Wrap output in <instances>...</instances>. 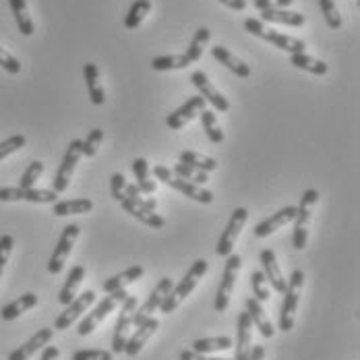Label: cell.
<instances>
[{
  "label": "cell",
  "mask_w": 360,
  "mask_h": 360,
  "mask_svg": "<svg viewBox=\"0 0 360 360\" xmlns=\"http://www.w3.org/2000/svg\"><path fill=\"white\" fill-rule=\"evenodd\" d=\"M180 162L182 164H188L201 172H214L217 168V162L214 158H207L203 153H197V151H182L180 153Z\"/></svg>",
  "instance_id": "obj_37"
},
{
  "label": "cell",
  "mask_w": 360,
  "mask_h": 360,
  "mask_svg": "<svg viewBox=\"0 0 360 360\" xmlns=\"http://www.w3.org/2000/svg\"><path fill=\"white\" fill-rule=\"evenodd\" d=\"M304 288V271L294 269L288 280V286L284 292V304H282V313H280V329L282 331H292L294 329V319H296V309L300 302V294Z\"/></svg>",
  "instance_id": "obj_3"
},
{
  "label": "cell",
  "mask_w": 360,
  "mask_h": 360,
  "mask_svg": "<svg viewBox=\"0 0 360 360\" xmlns=\"http://www.w3.org/2000/svg\"><path fill=\"white\" fill-rule=\"evenodd\" d=\"M25 143H27L25 135H13V137H8V139L0 141V162H2L4 158H8L11 153H15V151L23 149Z\"/></svg>",
  "instance_id": "obj_45"
},
{
  "label": "cell",
  "mask_w": 360,
  "mask_h": 360,
  "mask_svg": "<svg viewBox=\"0 0 360 360\" xmlns=\"http://www.w3.org/2000/svg\"><path fill=\"white\" fill-rule=\"evenodd\" d=\"M210 37H212V34H210L207 27H199V30H197V34H195V37H193L191 44H188V50L184 52V56L188 58V63H197V60L201 58L203 46L210 41Z\"/></svg>",
  "instance_id": "obj_39"
},
{
  "label": "cell",
  "mask_w": 360,
  "mask_h": 360,
  "mask_svg": "<svg viewBox=\"0 0 360 360\" xmlns=\"http://www.w3.org/2000/svg\"><path fill=\"white\" fill-rule=\"evenodd\" d=\"M205 274H207V261H205V259H197V261L188 267V271L184 274V278L180 280L176 286H172V290L164 296V300H162V304H160V311L166 313V315L174 313L180 307V302H182L193 290L197 288L199 280H201Z\"/></svg>",
  "instance_id": "obj_1"
},
{
  "label": "cell",
  "mask_w": 360,
  "mask_h": 360,
  "mask_svg": "<svg viewBox=\"0 0 360 360\" xmlns=\"http://www.w3.org/2000/svg\"><path fill=\"white\" fill-rule=\"evenodd\" d=\"M37 302H39L37 294H34V292H25V294L19 296L17 300L8 302V304L0 311V317H2V321H15L17 317H21V315L27 313L30 309L37 307Z\"/></svg>",
  "instance_id": "obj_26"
},
{
  "label": "cell",
  "mask_w": 360,
  "mask_h": 360,
  "mask_svg": "<svg viewBox=\"0 0 360 360\" xmlns=\"http://www.w3.org/2000/svg\"><path fill=\"white\" fill-rule=\"evenodd\" d=\"M199 116H201V124H203V131H205L207 139H210L212 143H221V141H224V131L217 127L216 112L205 108L199 112Z\"/></svg>",
  "instance_id": "obj_38"
},
{
  "label": "cell",
  "mask_w": 360,
  "mask_h": 360,
  "mask_svg": "<svg viewBox=\"0 0 360 360\" xmlns=\"http://www.w3.org/2000/svg\"><path fill=\"white\" fill-rule=\"evenodd\" d=\"M145 269L141 265H133V267H129V269H124L122 274H116V276H112L110 280L104 282V292L108 294V292H116V290H124L127 286H131V284H135L137 280H141L143 278Z\"/></svg>",
  "instance_id": "obj_27"
},
{
  "label": "cell",
  "mask_w": 360,
  "mask_h": 360,
  "mask_svg": "<svg viewBox=\"0 0 360 360\" xmlns=\"http://www.w3.org/2000/svg\"><path fill=\"white\" fill-rule=\"evenodd\" d=\"M191 63L184 54H166V56H158L151 60V69L153 71H179L186 69Z\"/></svg>",
  "instance_id": "obj_36"
},
{
  "label": "cell",
  "mask_w": 360,
  "mask_h": 360,
  "mask_svg": "<svg viewBox=\"0 0 360 360\" xmlns=\"http://www.w3.org/2000/svg\"><path fill=\"white\" fill-rule=\"evenodd\" d=\"M317 199H319V191L317 188H307L300 197V203L296 207V217H294V234H292V247L296 251H302L309 243V219L313 214V207L317 205Z\"/></svg>",
  "instance_id": "obj_2"
},
{
  "label": "cell",
  "mask_w": 360,
  "mask_h": 360,
  "mask_svg": "<svg viewBox=\"0 0 360 360\" xmlns=\"http://www.w3.org/2000/svg\"><path fill=\"white\" fill-rule=\"evenodd\" d=\"M60 359V350L56 346H46L44 352H41V359L39 360H58Z\"/></svg>",
  "instance_id": "obj_52"
},
{
  "label": "cell",
  "mask_w": 360,
  "mask_h": 360,
  "mask_svg": "<svg viewBox=\"0 0 360 360\" xmlns=\"http://www.w3.org/2000/svg\"><path fill=\"white\" fill-rule=\"evenodd\" d=\"M261 39L274 44L276 48L288 52V54H298V52H307V44L298 37L286 36V34H280V32H274V30H263Z\"/></svg>",
  "instance_id": "obj_25"
},
{
  "label": "cell",
  "mask_w": 360,
  "mask_h": 360,
  "mask_svg": "<svg viewBox=\"0 0 360 360\" xmlns=\"http://www.w3.org/2000/svg\"><path fill=\"white\" fill-rule=\"evenodd\" d=\"M94 210L91 199H69V201H56L52 207V214L56 217L65 216H83Z\"/></svg>",
  "instance_id": "obj_30"
},
{
  "label": "cell",
  "mask_w": 360,
  "mask_h": 360,
  "mask_svg": "<svg viewBox=\"0 0 360 360\" xmlns=\"http://www.w3.org/2000/svg\"><path fill=\"white\" fill-rule=\"evenodd\" d=\"M170 290H172V280H170V278H162V280L158 282V286L151 290V294L147 296V300H145L143 304H141L139 309H135V313H133V327H137V325L143 323L145 319H149V317L160 309L164 296H166Z\"/></svg>",
  "instance_id": "obj_12"
},
{
  "label": "cell",
  "mask_w": 360,
  "mask_h": 360,
  "mask_svg": "<svg viewBox=\"0 0 360 360\" xmlns=\"http://www.w3.org/2000/svg\"><path fill=\"white\" fill-rule=\"evenodd\" d=\"M141 201H143V205L149 210V212H155V207H158V203H155V199L153 197H141Z\"/></svg>",
  "instance_id": "obj_57"
},
{
  "label": "cell",
  "mask_w": 360,
  "mask_h": 360,
  "mask_svg": "<svg viewBox=\"0 0 360 360\" xmlns=\"http://www.w3.org/2000/svg\"><path fill=\"white\" fill-rule=\"evenodd\" d=\"M52 335H54V329H50V327L37 329L36 333H34L23 346H19L17 350H13V352L8 354V360H30L39 348H44V346L52 340Z\"/></svg>",
  "instance_id": "obj_19"
},
{
  "label": "cell",
  "mask_w": 360,
  "mask_h": 360,
  "mask_svg": "<svg viewBox=\"0 0 360 360\" xmlns=\"http://www.w3.org/2000/svg\"><path fill=\"white\" fill-rule=\"evenodd\" d=\"M234 346V340L230 335H219V338H201L195 340L191 350L197 354H214V352H221Z\"/></svg>",
  "instance_id": "obj_31"
},
{
  "label": "cell",
  "mask_w": 360,
  "mask_h": 360,
  "mask_svg": "<svg viewBox=\"0 0 360 360\" xmlns=\"http://www.w3.org/2000/svg\"><path fill=\"white\" fill-rule=\"evenodd\" d=\"M261 21L282 23V25H290V27H302L304 15L296 13V11H286V8H267V11H261Z\"/></svg>",
  "instance_id": "obj_29"
},
{
  "label": "cell",
  "mask_w": 360,
  "mask_h": 360,
  "mask_svg": "<svg viewBox=\"0 0 360 360\" xmlns=\"http://www.w3.org/2000/svg\"><path fill=\"white\" fill-rule=\"evenodd\" d=\"M137 309V298L135 296H127L120 304V313L114 325V338H112V352L114 354H122L127 340L131 335V327H133V313Z\"/></svg>",
  "instance_id": "obj_6"
},
{
  "label": "cell",
  "mask_w": 360,
  "mask_h": 360,
  "mask_svg": "<svg viewBox=\"0 0 360 360\" xmlns=\"http://www.w3.org/2000/svg\"><path fill=\"white\" fill-rule=\"evenodd\" d=\"M243 267V257L240 255H228L226 257V265H224V274H221V282L216 294V302L214 309L216 313H224L230 307V298L234 292V284L238 280V271Z\"/></svg>",
  "instance_id": "obj_5"
},
{
  "label": "cell",
  "mask_w": 360,
  "mask_h": 360,
  "mask_svg": "<svg viewBox=\"0 0 360 360\" xmlns=\"http://www.w3.org/2000/svg\"><path fill=\"white\" fill-rule=\"evenodd\" d=\"M96 302V292L94 290H87V292H83L79 298H75L71 304H67V309L56 317V321H54V329L56 331H67L69 327H71L91 304Z\"/></svg>",
  "instance_id": "obj_11"
},
{
  "label": "cell",
  "mask_w": 360,
  "mask_h": 360,
  "mask_svg": "<svg viewBox=\"0 0 360 360\" xmlns=\"http://www.w3.org/2000/svg\"><path fill=\"white\" fill-rule=\"evenodd\" d=\"M265 359V348L261 344H255L251 346V352H249V360H263Z\"/></svg>",
  "instance_id": "obj_54"
},
{
  "label": "cell",
  "mask_w": 360,
  "mask_h": 360,
  "mask_svg": "<svg viewBox=\"0 0 360 360\" xmlns=\"http://www.w3.org/2000/svg\"><path fill=\"white\" fill-rule=\"evenodd\" d=\"M319 6H321L325 23L329 25V30H340L342 27V17H340V11H338L335 2L333 0H319Z\"/></svg>",
  "instance_id": "obj_42"
},
{
  "label": "cell",
  "mask_w": 360,
  "mask_h": 360,
  "mask_svg": "<svg viewBox=\"0 0 360 360\" xmlns=\"http://www.w3.org/2000/svg\"><path fill=\"white\" fill-rule=\"evenodd\" d=\"M83 79H85V85H87V91H89V102L94 106H102L106 102V91L100 85V71H98V67L94 63L83 65Z\"/></svg>",
  "instance_id": "obj_24"
},
{
  "label": "cell",
  "mask_w": 360,
  "mask_h": 360,
  "mask_svg": "<svg viewBox=\"0 0 360 360\" xmlns=\"http://www.w3.org/2000/svg\"><path fill=\"white\" fill-rule=\"evenodd\" d=\"M252 6L261 13V11L274 8V2H271V0H252Z\"/></svg>",
  "instance_id": "obj_56"
},
{
  "label": "cell",
  "mask_w": 360,
  "mask_h": 360,
  "mask_svg": "<svg viewBox=\"0 0 360 360\" xmlns=\"http://www.w3.org/2000/svg\"><path fill=\"white\" fill-rule=\"evenodd\" d=\"M174 176H179V179L188 180V182H195V184H205L207 182V172H201V170H197V168H193V166H188V164H182L179 162L176 166H174Z\"/></svg>",
  "instance_id": "obj_40"
},
{
  "label": "cell",
  "mask_w": 360,
  "mask_h": 360,
  "mask_svg": "<svg viewBox=\"0 0 360 360\" xmlns=\"http://www.w3.org/2000/svg\"><path fill=\"white\" fill-rule=\"evenodd\" d=\"M191 81H193V85L199 89L201 98H203L205 102H210L217 112H228V110H230V102L224 98L221 91H217L216 87H214V83L210 81V77H207L205 72L195 71L191 75Z\"/></svg>",
  "instance_id": "obj_13"
},
{
  "label": "cell",
  "mask_w": 360,
  "mask_h": 360,
  "mask_svg": "<svg viewBox=\"0 0 360 360\" xmlns=\"http://www.w3.org/2000/svg\"><path fill=\"white\" fill-rule=\"evenodd\" d=\"M158 327H160V321L155 319V317H149V319H145L143 323L137 325L135 327V331L129 335V340H127V346H124V354L127 356H137L141 350H143V346L151 340V335L158 331Z\"/></svg>",
  "instance_id": "obj_14"
},
{
  "label": "cell",
  "mask_w": 360,
  "mask_h": 360,
  "mask_svg": "<svg viewBox=\"0 0 360 360\" xmlns=\"http://www.w3.org/2000/svg\"><path fill=\"white\" fill-rule=\"evenodd\" d=\"M72 360H114L108 350H79L72 354Z\"/></svg>",
  "instance_id": "obj_49"
},
{
  "label": "cell",
  "mask_w": 360,
  "mask_h": 360,
  "mask_svg": "<svg viewBox=\"0 0 360 360\" xmlns=\"http://www.w3.org/2000/svg\"><path fill=\"white\" fill-rule=\"evenodd\" d=\"M245 30L249 32V34H252V36L261 37V34H263V21L261 19H255V17H249L247 21H245Z\"/></svg>",
  "instance_id": "obj_50"
},
{
  "label": "cell",
  "mask_w": 360,
  "mask_h": 360,
  "mask_svg": "<svg viewBox=\"0 0 360 360\" xmlns=\"http://www.w3.org/2000/svg\"><path fill=\"white\" fill-rule=\"evenodd\" d=\"M124 186H127V179H124V174L114 172V174H112V179H110V193H112V199H116L118 203L124 199Z\"/></svg>",
  "instance_id": "obj_46"
},
{
  "label": "cell",
  "mask_w": 360,
  "mask_h": 360,
  "mask_svg": "<svg viewBox=\"0 0 360 360\" xmlns=\"http://www.w3.org/2000/svg\"><path fill=\"white\" fill-rule=\"evenodd\" d=\"M247 313H249V317H251V323H255V327L259 329V333H261L263 338H274V335H276V327L269 321V317H267L263 304H261L255 296L247 298Z\"/></svg>",
  "instance_id": "obj_23"
},
{
  "label": "cell",
  "mask_w": 360,
  "mask_h": 360,
  "mask_svg": "<svg viewBox=\"0 0 360 360\" xmlns=\"http://www.w3.org/2000/svg\"><path fill=\"white\" fill-rule=\"evenodd\" d=\"M104 141V131L102 129H94L89 131V135L83 139V155L87 158H94L98 153V147Z\"/></svg>",
  "instance_id": "obj_44"
},
{
  "label": "cell",
  "mask_w": 360,
  "mask_h": 360,
  "mask_svg": "<svg viewBox=\"0 0 360 360\" xmlns=\"http://www.w3.org/2000/svg\"><path fill=\"white\" fill-rule=\"evenodd\" d=\"M238 338H236V352L234 360H249V352L252 346V323L249 313H240L238 315Z\"/></svg>",
  "instance_id": "obj_21"
},
{
  "label": "cell",
  "mask_w": 360,
  "mask_h": 360,
  "mask_svg": "<svg viewBox=\"0 0 360 360\" xmlns=\"http://www.w3.org/2000/svg\"><path fill=\"white\" fill-rule=\"evenodd\" d=\"M294 217H296V207L294 205L282 207L280 212L271 214V217H267V219H263V221H259L255 226V230H252L255 232V238H267V236H271L274 232H278L286 224L294 221Z\"/></svg>",
  "instance_id": "obj_16"
},
{
  "label": "cell",
  "mask_w": 360,
  "mask_h": 360,
  "mask_svg": "<svg viewBox=\"0 0 360 360\" xmlns=\"http://www.w3.org/2000/svg\"><path fill=\"white\" fill-rule=\"evenodd\" d=\"M120 205H122V210H124L129 216H133L135 219H139L141 224L149 226V228L160 230V228H164V226H166V219H164V217L158 216L155 212H149V210L145 207L143 201H141V197H137V199H122V201H120Z\"/></svg>",
  "instance_id": "obj_18"
},
{
  "label": "cell",
  "mask_w": 360,
  "mask_h": 360,
  "mask_svg": "<svg viewBox=\"0 0 360 360\" xmlns=\"http://www.w3.org/2000/svg\"><path fill=\"white\" fill-rule=\"evenodd\" d=\"M83 278H85V267L83 265H75L71 271H69V276H67L65 286L58 292V302L63 307L71 304L72 300H75V296L79 292V286L83 284Z\"/></svg>",
  "instance_id": "obj_28"
},
{
  "label": "cell",
  "mask_w": 360,
  "mask_h": 360,
  "mask_svg": "<svg viewBox=\"0 0 360 360\" xmlns=\"http://www.w3.org/2000/svg\"><path fill=\"white\" fill-rule=\"evenodd\" d=\"M139 195H141V191H139L137 184H127L124 186V199H137Z\"/></svg>",
  "instance_id": "obj_55"
},
{
  "label": "cell",
  "mask_w": 360,
  "mask_h": 360,
  "mask_svg": "<svg viewBox=\"0 0 360 360\" xmlns=\"http://www.w3.org/2000/svg\"><path fill=\"white\" fill-rule=\"evenodd\" d=\"M81 155H83V139H72L71 143H69V147H67V153H65V158H63V162H60L56 174H54L52 191H56V193L60 195V193H65V191L69 188L72 172H75V166L79 164Z\"/></svg>",
  "instance_id": "obj_7"
},
{
  "label": "cell",
  "mask_w": 360,
  "mask_h": 360,
  "mask_svg": "<svg viewBox=\"0 0 360 360\" xmlns=\"http://www.w3.org/2000/svg\"><path fill=\"white\" fill-rule=\"evenodd\" d=\"M58 193L48 188H21V186H2L0 201H30V203H56Z\"/></svg>",
  "instance_id": "obj_10"
},
{
  "label": "cell",
  "mask_w": 360,
  "mask_h": 360,
  "mask_svg": "<svg viewBox=\"0 0 360 360\" xmlns=\"http://www.w3.org/2000/svg\"><path fill=\"white\" fill-rule=\"evenodd\" d=\"M201 110H205V100L201 96H195V98H188L179 110L170 112L166 116V124L172 129V131H180L186 122H191Z\"/></svg>",
  "instance_id": "obj_15"
},
{
  "label": "cell",
  "mask_w": 360,
  "mask_h": 360,
  "mask_svg": "<svg viewBox=\"0 0 360 360\" xmlns=\"http://www.w3.org/2000/svg\"><path fill=\"white\" fill-rule=\"evenodd\" d=\"M271 2H274V8H288L294 0H271Z\"/></svg>",
  "instance_id": "obj_58"
},
{
  "label": "cell",
  "mask_w": 360,
  "mask_h": 360,
  "mask_svg": "<svg viewBox=\"0 0 360 360\" xmlns=\"http://www.w3.org/2000/svg\"><path fill=\"white\" fill-rule=\"evenodd\" d=\"M13 245H15V238L11 234H2L0 236V278H2V271L8 263V257L13 251Z\"/></svg>",
  "instance_id": "obj_47"
},
{
  "label": "cell",
  "mask_w": 360,
  "mask_h": 360,
  "mask_svg": "<svg viewBox=\"0 0 360 360\" xmlns=\"http://www.w3.org/2000/svg\"><path fill=\"white\" fill-rule=\"evenodd\" d=\"M168 186H172L174 191L182 193L184 197L197 201V203H203V205H210L214 201V193L203 188L201 184H195V182H188V180L179 179V176H172V179L166 182Z\"/></svg>",
  "instance_id": "obj_20"
},
{
  "label": "cell",
  "mask_w": 360,
  "mask_h": 360,
  "mask_svg": "<svg viewBox=\"0 0 360 360\" xmlns=\"http://www.w3.org/2000/svg\"><path fill=\"white\" fill-rule=\"evenodd\" d=\"M8 6H11V13L17 21V27L23 36H34L36 27H34V21L27 13V2L25 0H8Z\"/></svg>",
  "instance_id": "obj_32"
},
{
  "label": "cell",
  "mask_w": 360,
  "mask_h": 360,
  "mask_svg": "<svg viewBox=\"0 0 360 360\" xmlns=\"http://www.w3.org/2000/svg\"><path fill=\"white\" fill-rule=\"evenodd\" d=\"M217 2H221V4H226L228 8H232V11H245L247 8V0H217Z\"/></svg>",
  "instance_id": "obj_53"
},
{
  "label": "cell",
  "mask_w": 360,
  "mask_h": 360,
  "mask_svg": "<svg viewBox=\"0 0 360 360\" xmlns=\"http://www.w3.org/2000/svg\"><path fill=\"white\" fill-rule=\"evenodd\" d=\"M41 172H44V164L36 160V162H32L30 166H27V170L21 174V180H19V186L21 188H34V184H36L39 176H41Z\"/></svg>",
  "instance_id": "obj_43"
},
{
  "label": "cell",
  "mask_w": 360,
  "mask_h": 360,
  "mask_svg": "<svg viewBox=\"0 0 360 360\" xmlns=\"http://www.w3.org/2000/svg\"><path fill=\"white\" fill-rule=\"evenodd\" d=\"M247 219H249V212H247L245 207H236V210L232 212V217H230L226 230L221 232V236H219V240H217L216 255H219V257L232 255V249H234V245H236V238H238L240 230L245 228Z\"/></svg>",
  "instance_id": "obj_9"
},
{
  "label": "cell",
  "mask_w": 360,
  "mask_h": 360,
  "mask_svg": "<svg viewBox=\"0 0 360 360\" xmlns=\"http://www.w3.org/2000/svg\"><path fill=\"white\" fill-rule=\"evenodd\" d=\"M212 56L216 58L219 65H224L228 71H232L234 75H238V77H243V79H249V77H251V67H249L247 63H243L238 56H234L228 48H224V46H214V48H212Z\"/></svg>",
  "instance_id": "obj_22"
},
{
  "label": "cell",
  "mask_w": 360,
  "mask_h": 360,
  "mask_svg": "<svg viewBox=\"0 0 360 360\" xmlns=\"http://www.w3.org/2000/svg\"><path fill=\"white\" fill-rule=\"evenodd\" d=\"M180 360H230V359H214V356H207V354H197L193 350H184L180 352Z\"/></svg>",
  "instance_id": "obj_51"
},
{
  "label": "cell",
  "mask_w": 360,
  "mask_h": 360,
  "mask_svg": "<svg viewBox=\"0 0 360 360\" xmlns=\"http://www.w3.org/2000/svg\"><path fill=\"white\" fill-rule=\"evenodd\" d=\"M0 67L6 72H11V75H19L21 72V63L11 52H6L4 48H0Z\"/></svg>",
  "instance_id": "obj_48"
},
{
  "label": "cell",
  "mask_w": 360,
  "mask_h": 360,
  "mask_svg": "<svg viewBox=\"0 0 360 360\" xmlns=\"http://www.w3.org/2000/svg\"><path fill=\"white\" fill-rule=\"evenodd\" d=\"M261 263H263V274L267 278V284H271V288L280 294L286 292L288 286V280L284 278L282 269H280V263H278V257L271 249H263L261 251Z\"/></svg>",
  "instance_id": "obj_17"
},
{
  "label": "cell",
  "mask_w": 360,
  "mask_h": 360,
  "mask_svg": "<svg viewBox=\"0 0 360 360\" xmlns=\"http://www.w3.org/2000/svg\"><path fill=\"white\" fill-rule=\"evenodd\" d=\"M251 286L255 292V298L263 304L271 298V292H269V284H267V278L263 271H252L251 274Z\"/></svg>",
  "instance_id": "obj_41"
},
{
  "label": "cell",
  "mask_w": 360,
  "mask_h": 360,
  "mask_svg": "<svg viewBox=\"0 0 360 360\" xmlns=\"http://www.w3.org/2000/svg\"><path fill=\"white\" fill-rule=\"evenodd\" d=\"M290 65H292V67H296V69H300V71L313 72V75H317V77H323V75H327V71H329L327 63H323V60H317V58H313V56H309L307 52L290 54Z\"/></svg>",
  "instance_id": "obj_33"
},
{
  "label": "cell",
  "mask_w": 360,
  "mask_h": 360,
  "mask_svg": "<svg viewBox=\"0 0 360 360\" xmlns=\"http://www.w3.org/2000/svg\"><path fill=\"white\" fill-rule=\"evenodd\" d=\"M129 296V292H127V288L124 290H116V292H108V296L79 323V327H77V333L81 335V338H85V335H89V333H94L96 329H98V325L102 323L106 317H108L110 313L116 309V307H120L122 304V300Z\"/></svg>",
  "instance_id": "obj_4"
},
{
  "label": "cell",
  "mask_w": 360,
  "mask_h": 360,
  "mask_svg": "<svg viewBox=\"0 0 360 360\" xmlns=\"http://www.w3.org/2000/svg\"><path fill=\"white\" fill-rule=\"evenodd\" d=\"M79 232H81V228L77 224H67L65 226V230H63V234L58 238V245H56V249H54L50 261H48V271L52 276H58L65 269L67 257H69V252L72 251V247H75V243L79 238Z\"/></svg>",
  "instance_id": "obj_8"
},
{
  "label": "cell",
  "mask_w": 360,
  "mask_h": 360,
  "mask_svg": "<svg viewBox=\"0 0 360 360\" xmlns=\"http://www.w3.org/2000/svg\"><path fill=\"white\" fill-rule=\"evenodd\" d=\"M133 172L137 179V186L143 195H153L155 193V182L149 180V164L145 158H135L133 160Z\"/></svg>",
  "instance_id": "obj_34"
},
{
  "label": "cell",
  "mask_w": 360,
  "mask_h": 360,
  "mask_svg": "<svg viewBox=\"0 0 360 360\" xmlns=\"http://www.w3.org/2000/svg\"><path fill=\"white\" fill-rule=\"evenodd\" d=\"M149 11H151V0H133L129 13L124 17V27L127 30H137Z\"/></svg>",
  "instance_id": "obj_35"
}]
</instances>
